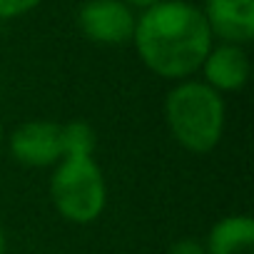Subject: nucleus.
I'll return each mask as SVG.
<instances>
[{
    "mask_svg": "<svg viewBox=\"0 0 254 254\" xmlns=\"http://www.w3.org/2000/svg\"><path fill=\"white\" fill-rule=\"evenodd\" d=\"M140 60L165 80H187L212 50V33L199 8L187 0H160L135 23Z\"/></svg>",
    "mask_w": 254,
    "mask_h": 254,
    "instance_id": "obj_1",
    "label": "nucleus"
},
{
    "mask_svg": "<svg viewBox=\"0 0 254 254\" xmlns=\"http://www.w3.org/2000/svg\"><path fill=\"white\" fill-rule=\"evenodd\" d=\"M165 122L180 147L194 155L212 152L227 122V107L217 90L199 80H182L165 97Z\"/></svg>",
    "mask_w": 254,
    "mask_h": 254,
    "instance_id": "obj_2",
    "label": "nucleus"
},
{
    "mask_svg": "<svg viewBox=\"0 0 254 254\" xmlns=\"http://www.w3.org/2000/svg\"><path fill=\"white\" fill-rule=\"evenodd\" d=\"M50 199L72 224L95 222L107 207V185L92 157H63L50 177Z\"/></svg>",
    "mask_w": 254,
    "mask_h": 254,
    "instance_id": "obj_3",
    "label": "nucleus"
},
{
    "mask_svg": "<svg viewBox=\"0 0 254 254\" xmlns=\"http://www.w3.org/2000/svg\"><path fill=\"white\" fill-rule=\"evenodd\" d=\"M87 40L100 45H122L135 35V13L122 0H87L77 15Z\"/></svg>",
    "mask_w": 254,
    "mask_h": 254,
    "instance_id": "obj_4",
    "label": "nucleus"
},
{
    "mask_svg": "<svg viewBox=\"0 0 254 254\" xmlns=\"http://www.w3.org/2000/svg\"><path fill=\"white\" fill-rule=\"evenodd\" d=\"M13 157L25 167H53L63 160L60 122L28 120L18 125L8 137Z\"/></svg>",
    "mask_w": 254,
    "mask_h": 254,
    "instance_id": "obj_5",
    "label": "nucleus"
},
{
    "mask_svg": "<svg viewBox=\"0 0 254 254\" xmlns=\"http://www.w3.org/2000/svg\"><path fill=\"white\" fill-rule=\"evenodd\" d=\"M202 15L212 38L239 48L254 38V0H207Z\"/></svg>",
    "mask_w": 254,
    "mask_h": 254,
    "instance_id": "obj_6",
    "label": "nucleus"
},
{
    "mask_svg": "<svg viewBox=\"0 0 254 254\" xmlns=\"http://www.w3.org/2000/svg\"><path fill=\"white\" fill-rule=\"evenodd\" d=\"M199 70L204 72L202 82L217 90L219 95L237 92L249 80V58L239 45H229V43H222L217 48L212 45Z\"/></svg>",
    "mask_w": 254,
    "mask_h": 254,
    "instance_id": "obj_7",
    "label": "nucleus"
},
{
    "mask_svg": "<svg viewBox=\"0 0 254 254\" xmlns=\"http://www.w3.org/2000/svg\"><path fill=\"white\" fill-rule=\"evenodd\" d=\"M207 254H254V219L249 214H229L212 224L207 234Z\"/></svg>",
    "mask_w": 254,
    "mask_h": 254,
    "instance_id": "obj_8",
    "label": "nucleus"
},
{
    "mask_svg": "<svg viewBox=\"0 0 254 254\" xmlns=\"http://www.w3.org/2000/svg\"><path fill=\"white\" fill-rule=\"evenodd\" d=\"M60 145L63 157H92L95 152V130L85 120H70L60 125Z\"/></svg>",
    "mask_w": 254,
    "mask_h": 254,
    "instance_id": "obj_9",
    "label": "nucleus"
},
{
    "mask_svg": "<svg viewBox=\"0 0 254 254\" xmlns=\"http://www.w3.org/2000/svg\"><path fill=\"white\" fill-rule=\"evenodd\" d=\"M43 0H0V20H13L20 18L25 13H30L33 8H38Z\"/></svg>",
    "mask_w": 254,
    "mask_h": 254,
    "instance_id": "obj_10",
    "label": "nucleus"
},
{
    "mask_svg": "<svg viewBox=\"0 0 254 254\" xmlns=\"http://www.w3.org/2000/svg\"><path fill=\"white\" fill-rule=\"evenodd\" d=\"M167 254H207V247H204V242H197L192 237H185V239H177L167 249Z\"/></svg>",
    "mask_w": 254,
    "mask_h": 254,
    "instance_id": "obj_11",
    "label": "nucleus"
},
{
    "mask_svg": "<svg viewBox=\"0 0 254 254\" xmlns=\"http://www.w3.org/2000/svg\"><path fill=\"white\" fill-rule=\"evenodd\" d=\"M122 3H125V5H135V8H145V10H147V8H152L155 3H160V0H122Z\"/></svg>",
    "mask_w": 254,
    "mask_h": 254,
    "instance_id": "obj_12",
    "label": "nucleus"
},
{
    "mask_svg": "<svg viewBox=\"0 0 254 254\" xmlns=\"http://www.w3.org/2000/svg\"><path fill=\"white\" fill-rule=\"evenodd\" d=\"M5 249H8V237H5L3 227H0V254H5Z\"/></svg>",
    "mask_w": 254,
    "mask_h": 254,
    "instance_id": "obj_13",
    "label": "nucleus"
},
{
    "mask_svg": "<svg viewBox=\"0 0 254 254\" xmlns=\"http://www.w3.org/2000/svg\"><path fill=\"white\" fill-rule=\"evenodd\" d=\"M0 145H3V125H0Z\"/></svg>",
    "mask_w": 254,
    "mask_h": 254,
    "instance_id": "obj_14",
    "label": "nucleus"
}]
</instances>
